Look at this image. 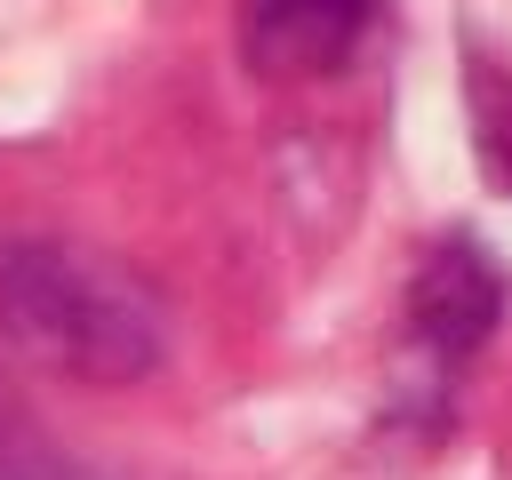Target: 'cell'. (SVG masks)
<instances>
[{"mask_svg":"<svg viewBox=\"0 0 512 480\" xmlns=\"http://www.w3.org/2000/svg\"><path fill=\"white\" fill-rule=\"evenodd\" d=\"M0 328L80 384H136L168 352L160 296L72 240H0Z\"/></svg>","mask_w":512,"mask_h":480,"instance_id":"cell-1","label":"cell"},{"mask_svg":"<svg viewBox=\"0 0 512 480\" xmlns=\"http://www.w3.org/2000/svg\"><path fill=\"white\" fill-rule=\"evenodd\" d=\"M504 320V272L488 264V248L472 232H448L424 248L416 280H408V344L424 352L432 376H456Z\"/></svg>","mask_w":512,"mask_h":480,"instance_id":"cell-2","label":"cell"},{"mask_svg":"<svg viewBox=\"0 0 512 480\" xmlns=\"http://www.w3.org/2000/svg\"><path fill=\"white\" fill-rule=\"evenodd\" d=\"M376 24V0H240V56L256 80H320Z\"/></svg>","mask_w":512,"mask_h":480,"instance_id":"cell-3","label":"cell"},{"mask_svg":"<svg viewBox=\"0 0 512 480\" xmlns=\"http://www.w3.org/2000/svg\"><path fill=\"white\" fill-rule=\"evenodd\" d=\"M464 112H472V152H480V176L512 200V64L480 56L464 64Z\"/></svg>","mask_w":512,"mask_h":480,"instance_id":"cell-4","label":"cell"},{"mask_svg":"<svg viewBox=\"0 0 512 480\" xmlns=\"http://www.w3.org/2000/svg\"><path fill=\"white\" fill-rule=\"evenodd\" d=\"M0 480H72L56 456H40L32 440H0Z\"/></svg>","mask_w":512,"mask_h":480,"instance_id":"cell-5","label":"cell"}]
</instances>
